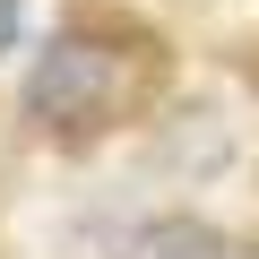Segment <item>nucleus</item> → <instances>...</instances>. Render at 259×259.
Here are the masks:
<instances>
[{
	"mask_svg": "<svg viewBox=\"0 0 259 259\" xmlns=\"http://www.w3.org/2000/svg\"><path fill=\"white\" fill-rule=\"evenodd\" d=\"M164 87V44L130 26H61L26 69V112L52 139H95Z\"/></svg>",
	"mask_w": 259,
	"mask_h": 259,
	"instance_id": "f257e3e1",
	"label": "nucleus"
},
{
	"mask_svg": "<svg viewBox=\"0 0 259 259\" xmlns=\"http://www.w3.org/2000/svg\"><path fill=\"white\" fill-rule=\"evenodd\" d=\"M121 259H250V250H233L199 216H156V225H139V233L121 242Z\"/></svg>",
	"mask_w": 259,
	"mask_h": 259,
	"instance_id": "f03ea898",
	"label": "nucleus"
},
{
	"mask_svg": "<svg viewBox=\"0 0 259 259\" xmlns=\"http://www.w3.org/2000/svg\"><path fill=\"white\" fill-rule=\"evenodd\" d=\"M18 44V0H0V52Z\"/></svg>",
	"mask_w": 259,
	"mask_h": 259,
	"instance_id": "7ed1b4c3",
	"label": "nucleus"
}]
</instances>
